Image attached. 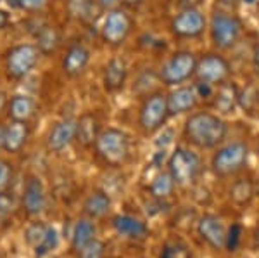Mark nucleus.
Returning <instances> with one entry per match:
<instances>
[{
  "label": "nucleus",
  "instance_id": "4468645a",
  "mask_svg": "<svg viewBox=\"0 0 259 258\" xmlns=\"http://www.w3.org/2000/svg\"><path fill=\"white\" fill-rule=\"evenodd\" d=\"M212 104L218 113L221 115H233L237 111V107H240V89L235 82L228 80L221 85L214 87L212 92Z\"/></svg>",
  "mask_w": 259,
  "mask_h": 258
},
{
  "label": "nucleus",
  "instance_id": "7c9ffc66",
  "mask_svg": "<svg viewBox=\"0 0 259 258\" xmlns=\"http://www.w3.org/2000/svg\"><path fill=\"white\" fill-rule=\"evenodd\" d=\"M57 246H59V232H57L52 226H49L47 234H45V238H44V241H41V244L35 248V256L36 258L47 256L49 253H52Z\"/></svg>",
  "mask_w": 259,
  "mask_h": 258
},
{
  "label": "nucleus",
  "instance_id": "20e7f679",
  "mask_svg": "<svg viewBox=\"0 0 259 258\" xmlns=\"http://www.w3.org/2000/svg\"><path fill=\"white\" fill-rule=\"evenodd\" d=\"M168 173L180 187L194 186L202 173V160L189 148H177L168 158Z\"/></svg>",
  "mask_w": 259,
  "mask_h": 258
},
{
  "label": "nucleus",
  "instance_id": "39448f33",
  "mask_svg": "<svg viewBox=\"0 0 259 258\" xmlns=\"http://www.w3.org/2000/svg\"><path fill=\"white\" fill-rule=\"evenodd\" d=\"M95 155L107 166H121L130 156V137L119 128H106L95 142Z\"/></svg>",
  "mask_w": 259,
  "mask_h": 258
},
{
  "label": "nucleus",
  "instance_id": "ddd939ff",
  "mask_svg": "<svg viewBox=\"0 0 259 258\" xmlns=\"http://www.w3.org/2000/svg\"><path fill=\"white\" fill-rule=\"evenodd\" d=\"M166 101H168L169 116H180L195 109L199 102V95L194 85H178L177 89L166 95Z\"/></svg>",
  "mask_w": 259,
  "mask_h": 258
},
{
  "label": "nucleus",
  "instance_id": "c9c22d12",
  "mask_svg": "<svg viewBox=\"0 0 259 258\" xmlns=\"http://www.w3.org/2000/svg\"><path fill=\"white\" fill-rule=\"evenodd\" d=\"M11 178H12V165L0 160V193L7 191V187L11 184Z\"/></svg>",
  "mask_w": 259,
  "mask_h": 258
},
{
  "label": "nucleus",
  "instance_id": "473e14b6",
  "mask_svg": "<svg viewBox=\"0 0 259 258\" xmlns=\"http://www.w3.org/2000/svg\"><path fill=\"white\" fill-rule=\"evenodd\" d=\"M242 241V226L240 224H232L227 229V241H225V248L228 251H237Z\"/></svg>",
  "mask_w": 259,
  "mask_h": 258
},
{
  "label": "nucleus",
  "instance_id": "0eeeda50",
  "mask_svg": "<svg viewBox=\"0 0 259 258\" xmlns=\"http://www.w3.org/2000/svg\"><path fill=\"white\" fill-rule=\"evenodd\" d=\"M169 118L168 101L162 92H152L145 95L139 111V125L145 134H156L164 127Z\"/></svg>",
  "mask_w": 259,
  "mask_h": 258
},
{
  "label": "nucleus",
  "instance_id": "1a4fd4ad",
  "mask_svg": "<svg viewBox=\"0 0 259 258\" xmlns=\"http://www.w3.org/2000/svg\"><path fill=\"white\" fill-rule=\"evenodd\" d=\"M40 51L36 45L19 44L9 49L6 54V73L11 80H21L33 71L40 57Z\"/></svg>",
  "mask_w": 259,
  "mask_h": 258
},
{
  "label": "nucleus",
  "instance_id": "a211bd4d",
  "mask_svg": "<svg viewBox=\"0 0 259 258\" xmlns=\"http://www.w3.org/2000/svg\"><path fill=\"white\" fill-rule=\"evenodd\" d=\"M100 120L95 113H83L76 120V135L74 140L81 145L83 149L94 148L100 135Z\"/></svg>",
  "mask_w": 259,
  "mask_h": 258
},
{
  "label": "nucleus",
  "instance_id": "37998d69",
  "mask_svg": "<svg viewBox=\"0 0 259 258\" xmlns=\"http://www.w3.org/2000/svg\"><path fill=\"white\" fill-rule=\"evenodd\" d=\"M4 139H6V127L0 125V148H4Z\"/></svg>",
  "mask_w": 259,
  "mask_h": 258
},
{
  "label": "nucleus",
  "instance_id": "6ab92c4d",
  "mask_svg": "<svg viewBox=\"0 0 259 258\" xmlns=\"http://www.w3.org/2000/svg\"><path fill=\"white\" fill-rule=\"evenodd\" d=\"M90 62V51L81 44H74L66 51V56L62 57V71L66 77L76 78L85 71Z\"/></svg>",
  "mask_w": 259,
  "mask_h": 258
},
{
  "label": "nucleus",
  "instance_id": "f704fd0d",
  "mask_svg": "<svg viewBox=\"0 0 259 258\" xmlns=\"http://www.w3.org/2000/svg\"><path fill=\"white\" fill-rule=\"evenodd\" d=\"M12 208H14V199H12V194L4 191L0 193V222L9 218V215L12 213Z\"/></svg>",
  "mask_w": 259,
  "mask_h": 258
},
{
  "label": "nucleus",
  "instance_id": "dca6fc26",
  "mask_svg": "<svg viewBox=\"0 0 259 258\" xmlns=\"http://www.w3.org/2000/svg\"><path fill=\"white\" fill-rule=\"evenodd\" d=\"M126 80H128V66L123 57H112V59L107 61L102 73V85L106 89V92L116 94L119 90H123Z\"/></svg>",
  "mask_w": 259,
  "mask_h": 258
},
{
  "label": "nucleus",
  "instance_id": "a878e982",
  "mask_svg": "<svg viewBox=\"0 0 259 258\" xmlns=\"http://www.w3.org/2000/svg\"><path fill=\"white\" fill-rule=\"evenodd\" d=\"M95 234H97L95 224L89 218H80L74 224L73 234H71V246H73L74 251H78V249L81 246H85L87 243L94 241Z\"/></svg>",
  "mask_w": 259,
  "mask_h": 258
},
{
  "label": "nucleus",
  "instance_id": "c85d7f7f",
  "mask_svg": "<svg viewBox=\"0 0 259 258\" xmlns=\"http://www.w3.org/2000/svg\"><path fill=\"white\" fill-rule=\"evenodd\" d=\"M159 258H192V249L183 241H168L162 246Z\"/></svg>",
  "mask_w": 259,
  "mask_h": 258
},
{
  "label": "nucleus",
  "instance_id": "9d476101",
  "mask_svg": "<svg viewBox=\"0 0 259 258\" xmlns=\"http://www.w3.org/2000/svg\"><path fill=\"white\" fill-rule=\"evenodd\" d=\"M133 30V18L124 9H111L104 18L100 36L104 44L111 47H121Z\"/></svg>",
  "mask_w": 259,
  "mask_h": 258
},
{
  "label": "nucleus",
  "instance_id": "cd10ccee",
  "mask_svg": "<svg viewBox=\"0 0 259 258\" xmlns=\"http://www.w3.org/2000/svg\"><path fill=\"white\" fill-rule=\"evenodd\" d=\"M36 42H38L36 47L41 54H52L61 45V33L54 26H41L36 33Z\"/></svg>",
  "mask_w": 259,
  "mask_h": 258
},
{
  "label": "nucleus",
  "instance_id": "72a5a7b5",
  "mask_svg": "<svg viewBox=\"0 0 259 258\" xmlns=\"http://www.w3.org/2000/svg\"><path fill=\"white\" fill-rule=\"evenodd\" d=\"M49 4V0H9V6L26 12H38Z\"/></svg>",
  "mask_w": 259,
  "mask_h": 258
},
{
  "label": "nucleus",
  "instance_id": "4be33fe9",
  "mask_svg": "<svg viewBox=\"0 0 259 258\" xmlns=\"http://www.w3.org/2000/svg\"><path fill=\"white\" fill-rule=\"evenodd\" d=\"M68 11L78 21L85 24H92L100 16L102 6L99 4V0H69Z\"/></svg>",
  "mask_w": 259,
  "mask_h": 258
},
{
  "label": "nucleus",
  "instance_id": "49530a36",
  "mask_svg": "<svg viewBox=\"0 0 259 258\" xmlns=\"http://www.w3.org/2000/svg\"><path fill=\"white\" fill-rule=\"evenodd\" d=\"M256 194H257V196H259V182H257V184H256Z\"/></svg>",
  "mask_w": 259,
  "mask_h": 258
},
{
  "label": "nucleus",
  "instance_id": "6e6552de",
  "mask_svg": "<svg viewBox=\"0 0 259 258\" xmlns=\"http://www.w3.org/2000/svg\"><path fill=\"white\" fill-rule=\"evenodd\" d=\"M232 77V66L228 59L220 52H206L197 57L195 68V82L207 83L211 87H218L228 82Z\"/></svg>",
  "mask_w": 259,
  "mask_h": 258
},
{
  "label": "nucleus",
  "instance_id": "de8ad7c7",
  "mask_svg": "<svg viewBox=\"0 0 259 258\" xmlns=\"http://www.w3.org/2000/svg\"><path fill=\"white\" fill-rule=\"evenodd\" d=\"M257 156H259V139H257Z\"/></svg>",
  "mask_w": 259,
  "mask_h": 258
},
{
  "label": "nucleus",
  "instance_id": "e433bc0d",
  "mask_svg": "<svg viewBox=\"0 0 259 258\" xmlns=\"http://www.w3.org/2000/svg\"><path fill=\"white\" fill-rule=\"evenodd\" d=\"M202 0H180V7L182 9H199V4Z\"/></svg>",
  "mask_w": 259,
  "mask_h": 258
},
{
  "label": "nucleus",
  "instance_id": "2f4dec72",
  "mask_svg": "<svg viewBox=\"0 0 259 258\" xmlns=\"http://www.w3.org/2000/svg\"><path fill=\"white\" fill-rule=\"evenodd\" d=\"M106 251H107L106 243L95 238L94 241H90V243H87L85 246L78 249L76 255L78 258H104L106 256Z\"/></svg>",
  "mask_w": 259,
  "mask_h": 258
},
{
  "label": "nucleus",
  "instance_id": "79ce46f5",
  "mask_svg": "<svg viewBox=\"0 0 259 258\" xmlns=\"http://www.w3.org/2000/svg\"><path fill=\"white\" fill-rule=\"evenodd\" d=\"M252 244H254V248L259 249V226L256 227V231H254V234H252Z\"/></svg>",
  "mask_w": 259,
  "mask_h": 258
},
{
  "label": "nucleus",
  "instance_id": "412c9836",
  "mask_svg": "<svg viewBox=\"0 0 259 258\" xmlns=\"http://www.w3.org/2000/svg\"><path fill=\"white\" fill-rule=\"evenodd\" d=\"M30 135V128L26 122H12L6 127V139H4V149L11 155H16L24 148Z\"/></svg>",
  "mask_w": 259,
  "mask_h": 258
},
{
  "label": "nucleus",
  "instance_id": "393cba45",
  "mask_svg": "<svg viewBox=\"0 0 259 258\" xmlns=\"http://www.w3.org/2000/svg\"><path fill=\"white\" fill-rule=\"evenodd\" d=\"M111 210V198L106 191H94L83 203V211L90 218H100Z\"/></svg>",
  "mask_w": 259,
  "mask_h": 258
},
{
  "label": "nucleus",
  "instance_id": "c756f323",
  "mask_svg": "<svg viewBox=\"0 0 259 258\" xmlns=\"http://www.w3.org/2000/svg\"><path fill=\"white\" fill-rule=\"evenodd\" d=\"M47 229L49 226L44 222H33L24 229V241H26L28 246H31L33 249L36 246H40L45 234H47Z\"/></svg>",
  "mask_w": 259,
  "mask_h": 258
},
{
  "label": "nucleus",
  "instance_id": "5701e85b",
  "mask_svg": "<svg viewBox=\"0 0 259 258\" xmlns=\"http://www.w3.org/2000/svg\"><path fill=\"white\" fill-rule=\"evenodd\" d=\"M36 111V104L30 95H14L7 102V115L12 118V122H26L33 118Z\"/></svg>",
  "mask_w": 259,
  "mask_h": 258
},
{
  "label": "nucleus",
  "instance_id": "f8f14e48",
  "mask_svg": "<svg viewBox=\"0 0 259 258\" xmlns=\"http://www.w3.org/2000/svg\"><path fill=\"white\" fill-rule=\"evenodd\" d=\"M197 234L200 239L211 246L212 249H223L225 241H227V229L220 217L212 213H204L197 220Z\"/></svg>",
  "mask_w": 259,
  "mask_h": 258
},
{
  "label": "nucleus",
  "instance_id": "f257e3e1",
  "mask_svg": "<svg viewBox=\"0 0 259 258\" xmlns=\"http://www.w3.org/2000/svg\"><path fill=\"white\" fill-rule=\"evenodd\" d=\"M227 135V122L211 111H195L183 125L185 140L199 149H216L225 142Z\"/></svg>",
  "mask_w": 259,
  "mask_h": 258
},
{
  "label": "nucleus",
  "instance_id": "7ed1b4c3",
  "mask_svg": "<svg viewBox=\"0 0 259 258\" xmlns=\"http://www.w3.org/2000/svg\"><path fill=\"white\" fill-rule=\"evenodd\" d=\"M247 161L249 145L242 140H233L216 148L214 155L211 156V170L220 178L235 177L247 166Z\"/></svg>",
  "mask_w": 259,
  "mask_h": 258
},
{
  "label": "nucleus",
  "instance_id": "58836bf2",
  "mask_svg": "<svg viewBox=\"0 0 259 258\" xmlns=\"http://www.w3.org/2000/svg\"><path fill=\"white\" fill-rule=\"evenodd\" d=\"M118 0H99V4L102 6V9H111Z\"/></svg>",
  "mask_w": 259,
  "mask_h": 258
},
{
  "label": "nucleus",
  "instance_id": "b1692460",
  "mask_svg": "<svg viewBox=\"0 0 259 258\" xmlns=\"http://www.w3.org/2000/svg\"><path fill=\"white\" fill-rule=\"evenodd\" d=\"M254 196H256V182L252 178L240 177L237 180H233L232 187H230V199L237 206H249L252 203Z\"/></svg>",
  "mask_w": 259,
  "mask_h": 258
},
{
  "label": "nucleus",
  "instance_id": "c03bdc74",
  "mask_svg": "<svg viewBox=\"0 0 259 258\" xmlns=\"http://www.w3.org/2000/svg\"><path fill=\"white\" fill-rule=\"evenodd\" d=\"M256 99H257V106H259V89L256 90Z\"/></svg>",
  "mask_w": 259,
  "mask_h": 258
},
{
  "label": "nucleus",
  "instance_id": "ea45409f",
  "mask_svg": "<svg viewBox=\"0 0 259 258\" xmlns=\"http://www.w3.org/2000/svg\"><path fill=\"white\" fill-rule=\"evenodd\" d=\"M121 2H123L126 7H139L140 4L144 2V0H121Z\"/></svg>",
  "mask_w": 259,
  "mask_h": 258
},
{
  "label": "nucleus",
  "instance_id": "aec40b11",
  "mask_svg": "<svg viewBox=\"0 0 259 258\" xmlns=\"http://www.w3.org/2000/svg\"><path fill=\"white\" fill-rule=\"evenodd\" d=\"M112 229L116 234L126 239H144L149 234L147 224L132 215H116L112 218Z\"/></svg>",
  "mask_w": 259,
  "mask_h": 258
},
{
  "label": "nucleus",
  "instance_id": "bb28decb",
  "mask_svg": "<svg viewBox=\"0 0 259 258\" xmlns=\"http://www.w3.org/2000/svg\"><path fill=\"white\" fill-rule=\"evenodd\" d=\"M175 187H177V184H175V180L171 178L169 173L168 172H159L156 177L152 178V182H150L149 191H150V196H152L154 199H159V201H162V199H168L171 194H173Z\"/></svg>",
  "mask_w": 259,
  "mask_h": 258
},
{
  "label": "nucleus",
  "instance_id": "a19ab883",
  "mask_svg": "<svg viewBox=\"0 0 259 258\" xmlns=\"http://www.w3.org/2000/svg\"><path fill=\"white\" fill-rule=\"evenodd\" d=\"M7 95H6V92H2V90H0V113H2L4 111V107L7 106Z\"/></svg>",
  "mask_w": 259,
  "mask_h": 258
},
{
  "label": "nucleus",
  "instance_id": "423d86ee",
  "mask_svg": "<svg viewBox=\"0 0 259 258\" xmlns=\"http://www.w3.org/2000/svg\"><path fill=\"white\" fill-rule=\"evenodd\" d=\"M197 56L192 51H177L161 66L159 80L168 87H178L195 77Z\"/></svg>",
  "mask_w": 259,
  "mask_h": 258
},
{
  "label": "nucleus",
  "instance_id": "9b49d317",
  "mask_svg": "<svg viewBox=\"0 0 259 258\" xmlns=\"http://www.w3.org/2000/svg\"><path fill=\"white\" fill-rule=\"evenodd\" d=\"M169 30L175 39L180 40L199 39L207 30V18L200 9H182L173 16Z\"/></svg>",
  "mask_w": 259,
  "mask_h": 258
},
{
  "label": "nucleus",
  "instance_id": "a18cd8bd",
  "mask_svg": "<svg viewBox=\"0 0 259 258\" xmlns=\"http://www.w3.org/2000/svg\"><path fill=\"white\" fill-rule=\"evenodd\" d=\"M244 2H245V4H254L256 0H244Z\"/></svg>",
  "mask_w": 259,
  "mask_h": 258
},
{
  "label": "nucleus",
  "instance_id": "f3484780",
  "mask_svg": "<svg viewBox=\"0 0 259 258\" xmlns=\"http://www.w3.org/2000/svg\"><path fill=\"white\" fill-rule=\"evenodd\" d=\"M45 201H47V196H45V187L41 184V180L35 175L28 177L23 191L24 211L28 215H38L45 208Z\"/></svg>",
  "mask_w": 259,
  "mask_h": 258
},
{
  "label": "nucleus",
  "instance_id": "4c0bfd02",
  "mask_svg": "<svg viewBox=\"0 0 259 258\" xmlns=\"http://www.w3.org/2000/svg\"><path fill=\"white\" fill-rule=\"evenodd\" d=\"M7 24H9V14H7L6 11L0 9V31H2Z\"/></svg>",
  "mask_w": 259,
  "mask_h": 258
},
{
  "label": "nucleus",
  "instance_id": "f03ea898",
  "mask_svg": "<svg viewBox=\"0 0 259 258\" xmlns=\"http://www.w3.org/2000/svg\"><path fill=\"white\" fill-rule=\"evenodd\" d=\"M207 30L212 47L218 51H232L244 33V24L237 14L218 9L207 21Z\"/></svg>",
  "mask_w": 259,
  "mask_h": 258
},
{
  "label": "nucleus",
  "instance_id": "2eb2a0df",
  "mask_svg": "<svg viewBox=\"0 0 259 258\" xmlns=\"http://www.w3.org/2000/svg\"><path fill=\"white\" fill-rule=\"evenodd\" d=\"M76 135V122L73 118H64L50 128L47 137V148L52 153H61L74 140Z\"/></svg>",
  "mask_w": 259,
  "mask_h": 258
}]
</instances>
